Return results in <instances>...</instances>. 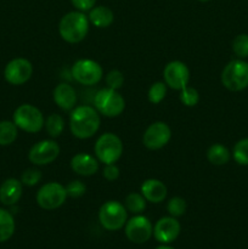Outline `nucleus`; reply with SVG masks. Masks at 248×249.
Here are the masks:
<instances>
[{
  "label": "nucleus",
  "mask_w": 248,
  "mask_h": 249,
  "mask_svg": "<svg viewBox=\"0 0 248 249\" xmlns=\"http://www.w3.org/2000/svg\"><path fill=\"white\" fill-rule=\"evenodd\" d=\"M180 91V101L186 107H195L199 102V94L195 88L186 87Z\"/></svg>",
  "instance_id": "30"
},
{
  "label": "nucleus",
  "mask_w": 248,
  "mask_h": 249,
  "mask_svg": "<svg viewBox=\"0 0 248 249\" xmlns=\"http://www.w3.org/2000/svg\"><path fill=\"white\" fill-rule=\"evenodd\" d=\"M89 32V18L82 11H71L61 18L58 33L61 38L70 44L84 40Z\"/></svg>",
  "instance_id": "2"
},
{
  "label": "nucleus",
  "mask_w": 248,
  "mask_h": 249,
  "mask_svg": "<svg viewBox=\"0 0 248 249\" xmlns=\"http://www.w3.org/2000/svg\"><path fill=\"white\" fill-rule=\"evenodd\" d=\"M106 84L107 88H111V89H121L124 84L123 73L118 70H113L111 72H108L106 75Z\"/></svg>",
  "instance_id": "33"
},
{
  "label": "nucleus",
  "mask_w": 248,
  "mask_h": 249,
  "mask_svg": "<svg viewBox=\"0 0 248 249\" xmlns=\"http://www.w3.org/2000/svg\"><path fill=\"white\" fill-rule=\"evenodd\" d=\"M141 195L145 197V199L151 203H160L165 199L168 194L167 186L164 182L157 179H147L141 184L140 187Z\"/></svg>",
  "instance_id": "18"
},
{
  "label": "nucleus",
  "mask_w": 248,
  "mask_h": 249,
  "mask_svg": "<svg viewBox=\"0 0 248 249\" xmlns=\"http://www.w3.org/2000/svg\"><path fill=\"white\" fill-rule=\"evenodd\" d=\"M65 187L67 196L72 197V198H79L87 192V186L80 180H72Z\"/></svg>",
  "instance_id": "32"
},
{
  "label": "nucleus",
  "mask_w": 248,
  "mask_h": 249,
  "mask_svg": "<svg viewBox=\"0 0 248 249\" xmlns=\"http://www.w3.org/2000/svg\"><path fill=\"white\" fill-rule=\"evenodd\" d=\"M146 202L147 201L142 195L138 194V192H131L125 197L124 207L128 212H131L134 214H140L146 209Z\"/></svg>",
  "instance_id": "25"
},
{
  "label": "nucleus",
  "mask_w": 248,
  "mask_h": 249,
  "mask_svg": "<svg viewBox=\"0 0 248 249\" xmlns=\"http://www.w3.org/2000/svg\"><path fill=\"white\" fill-rule=\"evenodd\" d=\"M95 108L102 116L114 118L123 113L125 108V100L118 92V90L111 88H104L95 95Z\"/></svg>",
  "instance_id": "3"
},
{
  "label": "nucleus",
  "mask_w": 248,
  "mask_h": 249,
  "mask_svg": "<svg viewBox=\"0 0 248 249\" xmlns=\"http://www.w3.org/2000/svg\"><path fill=\"white\" fill-rule=\"evenodd\" d=\"M73 79L82 85H95L102 79L104 71L99 62L90 58H80L72 66Z\"/></svg>",
  "instance_id": "9"
},
{
  "label": "nucleus",
  "mask_w": 248,
  "mask_h": 249,
  "mask_svg": "<svg viewBox=\"0 0 248 249\" xmlns=\"http://www.w3.org/2000/svg\"><path fill=\"white\" fill-rule=\"evenodd\" d=\"M73 4V6L78 10V11H90L92 7L95 6V2L96 0H71Z\"/></svg>",
  "instance_id": "35"
},
{
  "label": "nucleus",
  "mask_w": 248,
  "mask_h": 249,
  "mask_svg": "<svg viewBox=\"0 0 248 249\" xmlns=\"http://www.w3.org/2000/svg\"><path fill=\"white\" fill-rule=\"evenodd\" d=\"M181 226L174 216H163L153 226V236L162 245L174 242L180 235Z\"/></svg>",
  "instance_id": "15"
},
{
  "label": "nucleus",
  "mask_w": 248,
  "mask_h": 249,
  "mask_svg": "<svg viewBox=\"0 0 248 249\" xmlns=\"http://www.w3.org/2000/svg\"><path fill=\"white\" fill-rule=\"evenodd\" d=\"M66 187L60 182L51 181L43 185L36 192V203L45 211H53L62 206L67 198Z\"/></svg>",
  "instance_id": "8"
},
{
  "label": "nucleus",
  "mask_w": 248,
  "mask_h": 249,
  "mask_svg": "<svg viewBox=\"0 0 248 249\" xmlns=\"http://www.w3.org/2000/svg\"><path fill=\"white\" fill-rule=\"evenodd\" d=\"M94 152L97 160L104 164H113L123 153V142L113 133H105L96 140Z\"/></svg>",
  "instance_id": "4"
},
{
  "label": "nucleus",
  "mask_w": 248,
  "mask_h": 249,
  "mask_svg": "<svg viewBox=\"0 0 248 249\" xmlns=\"http://www.w3.org/2000/svg\"><path fill=\"white\" fill-rule=\"evenodd\" d=\"M89 22L97 28H107L114 21V15L109 7L94 6L89 12Z\"/></svg>",
  "instance_id": "20"
},
{
  "label": "nucleus",
  "mask_w": 248,
  "mask_h": 249,
  "mask_svg": "<svg viewBox=\"0 0 248 249\" xmlns=\"http://www.w3.org/2000/svg\"><path fill=\"white\" fill-rule=\"evenodd\" d=\"M167 95V84L164 82H156L150 87L147 92L148 101L153 105H158L164 100Z\"/></svg>",
  "instance_id": "26"
},
{
  "label": "nucleus",
  "mask_w": 248,
  "mask_h": 249,
  "mask_svg": "<svg viewBox=\"0 0 248 249\" xmlns=\"http://www.w3.org/2000/svg\"><path fill=\"white\" fill-rule=\"evenodd\" d=\"M32 74H33V66L27 58H14L5 66L4 78L11 85L24 84L31 79Z\"/></svg>",
  "instance_id": "12"
},
{
  "label": "nucleus",
  "mask_w": 248,
  "mask_h": 249,
  "mask_svg": "<svg viewBox=\"0 0 248 249\" xmlns=\"http://www.w3.org/2000/svg\"><path fill=\"white\" fill-rule=\"evenodd\" d=\"M44 126H45L46 133L49 134V136L55 139L58 138L63 133V130H65V121H63V118L60 114L51 113L46 118Z\"/></svg>",
  "instance_id": "24"
},
{
  "label": "nucleus",
  "mask_w": 248,
  "mask_h": 249,
  "mask_svg": "<svg viewBox=\"0 0 248 249\" xmlns=\"http://www.w3.org/2000/svg\"><path fill=\"white\" fill-rule=\"evenodd\" d=\"M100 116L96 108L91 106H77L72 109L70 116V129L73 136L80 140L90 139L100 128Z\"/></svg>",
  "instance_id": "1"
},
{
  "label": "nucleus",
  "mask_w": 248,
  "mask_h": 249,
  "mask_svg": "<svg viewBox=\"0 0 248 249\" xmlns=\"http://www.w3.org/2000/svg\"><path fill=\"white\" fill-rule=\"evenodd\" d=\"M128 220V213L124 204L118 201H107L99 211V221L107 231H118L124 228Z\"/></svg>",
  "instance_id": "6"
},
{
  "label": "nucleus",
  "mask_w": 248,
  "mask_h": 249,
  "mask_svg": "<svg viewBox=\"0 0 248 249\" xmlns=\"http://www.w3.org/2000/svg\"><path fill=\"white\" fill-rule=\"evenodd\" d=\"M232 50L238 58L248 57V34H238L233 39Z\"/></svg>",
  "instance_id": "29"
},
{
  "label": "nucleus",
  "mask_w": 248,
  "mask_h": 249,
  "mask_svg": "<svg viewBox=\"0 0 248 249\" xmlns=\"http://www.w3.org/2000/svg\"><path fill=\"white\" fill-rule=\"evenodd\" d=\"M125 236L130 242L136 245H142L147 242L153 235V226L150 219L146 216L136 214L135 216L126 220L124 225Z\"/></svg>",
  "instance_id": "10"
},
{
  "label": "nucleus",
  "mask_w": 248,
  "mask_h": 249,
  "mask_svg": "<svg viewBox=\"0 0 248 249\" xmlns=\"http://www.w3.org/2000/svg\"><path fill=\"white\" fill-rule=\"evenodd\" d=\"M186 201L182 197H172L167 204V211L170 216L179 218L186 213Z\"/></svg>",
  "instance_id": "28"
},
{
  "label": "nucleus",
  "mask_w": 248,
  "mask_h": 249,
  "mask_svg": "<svg viewBox=\"0 0 248 249\" xmlns=\"http://www.w3.org/2000/svg\"><path fill=\"white\" fill-rule=\"evenodd\" d=\"M22 196V182L15 178L6 179L0 185V202L5 206L17 203Z\"/></svg>",
  "instance_id": "19"
},
{
  "label": "nucleus",
  "mask_w": 248,
  "mask_h": 249,
  "mask_svg": "<svg viewBox=\"0 0 248 249\" xmlns=\"http://www.w3.org/2000/svg\"><path fill=\"white\" fill-rule=\"evenodd\" d=\"M14 123L21 130L27 133H38L45 124V118L40 109L29 104H23L14 112Z\"/></svg>",
  "instance_id": "7"
},
{
  "label": "nucleus",
  "mask_w": 248,
  "mask_h": 249,
  "mask_svg": "<svg viewBox=\"0 0 248 249\" xmlns=\"http://www.w3.org/2000/svg\"><path fill=\"white\" fill-rule=\"evenodd\" d=\"M170 139H172L170 126L164 122H155L143 133L142 142L146 148L156 151L167 146Z\"/></svg>",
  "instance_id": "11"
},
{
  "label": "nucleus",
  "mask_w": 248,
  "mask_h": 249,
  "mask_svg": "<svg viewBox=\"0 0 248 249\" xmlns=\"http://www.w3.org/2000/svg\"><path fill=\"white\" fill-rule=\"evenodd\" d=\"M198 1H202V2H206V1H209V0H198Z\"/></svg>",
  "instance_id": "37"
},
{
  "label": "nucleus",
  "mask_w": 248,
  "mask_h": 249,
  "mask_svg": "<svg viewBox=\"0 0 248 249\" xmlns=\"http://www.w3.org/2000/svg\"><path fill=\"white\" fill-rule=\"evenodd\" d=\"M71 168L73 172L82 177H91L99 170V160L88 153H78L71 160Z\"/></svg>",
  "instance_id": "16"
},
{
  "label": "nucleus",
  "mask_w": 248,
  "mask_h": 249,
  "mask_svg": "<svg viewBox=\"0 0 248 249\" xmlns=\"http://www.w3.org/2000/svg\"><path fill=\"white\" fill-rule=\"evenodd\" d=\"M41 180V172L39 169H34V168H29V169L24 170L21 175V182L26 186H35L39 184Z\"/></svg>",
  "instance_id": "31"
},
{
  "label": "nucleus",
  "mask_w": 248,
  "mask_h": 249,
  "mask_svg": "<svg viewBox=\"0 0 248 249\" xmlns=\"http://www.w3.org/2000/svg\"><path fill=\"white\" fill-rule=\"evenodd\" d=\"M221 83L230 91H241L248 87V62L232 60L221 72Z\"/></svg>",
  "instance_id": "5"
},
{
  "label": "nucleus",
  "mask_w": 248,
  "mask_h": 249,
  "mask_svg": "<svg viewBox=\"0 0 248 249\" xmlns=\"http://www.w3.org/2000/svg\"><path fill=\"white\" fill-rule=\"evenodd\" d=\"M232 157L240 165H248V138L238 141L232 150Z\"/></svg>",
  "instance_id": "27"
},
{
  "label": "nucleus",
  "mask_w": 248,
  "mask_h": 249,
  "mask_svg": "<svg viewBox=\"0 0 248 249\" xmlns=\"http://www.w3.org/2000/svg\"><path fill=\"white\" fill-rule=\"evenodd\" d=\"M207 158L209 163L214 165H224L230 160V151L221 143H214L207 151Z\"/></svg>",
  "instance_id": "22"
},
{
  "label": "nucleus",
  "mask_w": 248,
  "mask_h": 249,
  "mask_svg": "<svg viewBox=\"0 0 248 249\" xmlns=\"http://www.w3.org/2000/svg\"><path fill=\"white\" fill-rule=\"evenodd\" d=\"M119 168L116 164H105L104 170H102V177L107 180V181H114L119 178Z\"/></svg>",
  "instance_id": "34"
},
{
  "label": "nucleus",
  "mask_w": 248,
  "mask_h": 249,
  "mask_svg": "<svg viewBox=\"0 0 248 249\" xmlns=\"http://www.w3.org/2000/svg\"><path fill=\"white\" fill-rule=\"evenodd\" d=\"M14 122L1 121L0 122V146H9L16 141L18 130Z\"/></svg>",
  "instance_id": "23"
},
{
  "label": "nucleus",
  "mask_w": 248,
  "mask_h": 249,
  "mask_svg": "<svg viewBox=\"0 0 248 249\" xmlns=\"http://www.w3.org/2000/svg\"><path fill=\"white\" fill-rule=\"evenodd\" d=\"M163 78L167 87L182 90L190 82V70L181 61H172L163 70Z\"/></svg>",
  "instance_id": "14"
},
{
  "label": "nucleus",
  "mask_w": 248,
  "mask_h": 249,
  "mask_svg": "<svg viewBox=\"0 0 248 249\" xmlns=\"http://www.w3.org/2000/svg\"><path fill=\"white\" fill-rule=\"evenodd\" d=\"M156 249H174V248L170 247V246H167V245H162V246H158Z\"/></svg>",
  "instance_id": "36"
},
{
  "label": "nucleus",
  "mask_w": 248,
  "mask_h": 249,
  "mask_svg": "<svg viewBox=\"0 0 248 249\" xmlns=\"http://www.w3.org/2000/svg\"><path fill=\"white\" fill-rule=\"evenodd\" d=\"M53 97L55 104L63 111H72L77 104V92L74 88L66 83H61L53 89Z\"/></svg>",
  "instance_id": "17"
},
{
  "label": "nucleus",
  "mask_w": 248,
  "mask_h": 249,
  "mask_svg": "<svg viewBox=\"0 0 248 249\" xmlns=\"http://www.w3.org/2000/svg\"><path fill=\"white\" fill-rule=\"evenodd\" d=\"M60 155V146L53 140H41L34 143L28 152L29 162L34 165H46L53 163Z\"/></svg>",
  "instance_id": "13"
},
{
  "label": "nucleus",
  "mask_w": 248,
  "mask_h": 249,
  "mask_svg": "<svg viewBox=\"0 0 248 249\" xmlns=\"http://www.w3.org/2000/svg\"><path fill=\"white\" fill-rule=\"evenodd\" d=\"M15 219L10 212L0 208V243L6 242L15 233Z\"/></svg>",
  "instance_id": "21"
}]
</instances>
